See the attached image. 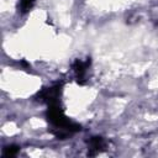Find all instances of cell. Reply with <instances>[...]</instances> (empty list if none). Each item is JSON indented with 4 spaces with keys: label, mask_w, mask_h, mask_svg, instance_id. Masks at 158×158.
Returning <instances> with one entry per match:
<instances>
[{
    "label": "cell",
    "mask_w": 158,
    "mask_h": 158,
    "mask_svg": "<svg viewBox=\"0 0 158 158\" xmlns=\"http://www.w3.org/2000/svg\"><path fill=\"white\" fill-rule=\"evenodd\" d=\"M47 118L52 125V133L58 137L64 139L73 132H77L80 130V126L72 122L63 112V109L58 102H53L48 105V111H47Z\"/></svg>",
    "instance_id": "6da1fadb"
},
{
    "label": "cell",
    "mask_w": 158,
    "mask_h": 158,
    "mask_svg": "<svg viewBox=\"0 0 158 158\" xmlns=\"http://www.w3.org/2000/svg\"><path fill=\"white\" fill-rule=\"evenodd\" d=\"M60 91H62V85L57 84V85H53L51 88H46V89L41 90L37 94V98H38V100L44 101L48 105H51L53 102H58L59 101Z\"/></svg>",
    "instance_id": "7a4b0ae2"
},
{
    "label": "cell",
    "mask_w": 158,
    "mask_h": 158,
    "mask_svg": "<svg viewBox=\"0 0 158 158\" xmlns=\"http://www.w3.org/2000/svg\"><path fill=\"white\" fill-rule=\"evenodd\" d=\"M89 64H90V60H89V59L85 60V62H81V60H79V59L74 62L73 69H74V72H75V74H77V79H78V83H79V84H84V81H83V79H84V73H85V70H86V68H88Z\"/></svg>",
    "instance_id": "3957f363"
},
{
    "label": "cell",
    "mask_w": 158,
    "mask_h": 158,
    "mask_svg": "<svg viewBox=\"0 0 158 158\" xmlns=\"http://www.w3.org/2000/svg\"><path fill=\"white\" fill-rule=\"evenodd\" d=\"M89 147H90V156H94L95 153H98L99 151H101V148L104 147V139L101 137H93L89 141Z\"/></svg>",
    "instance_id": "277c9868"
},
{
    "label": "cell",
    "mask_w": 158,
    "mask_h": 158,
    "mask_svg": "<svg viewBox=\"0 0 158 158\" xmlns=\"http://www.w3.org/2000/svg\"><path fill=\"white\" fill-rule=\"evenodd\" d=\"M20 151V147L15 146V144H11V146H7L4 148V152H2V156L4 157H14L19 153Z\"/></svg>",
    "instance_id": "5b68a950"
},
{
    "label": "cell",
    "mask_w": 158,
    "mask_h": 158,
    "mask_svg": "<svg viewBox=\"0 0 158 158\" xmlns=\"http://www.w3.org/2000/svg\"><path fill=\"white\" fill-rule=\"evenodd\" d=\"M35 1L36 0H21L20 1V11L21 12H27L32 9V6L35 5Z\"/></svg>",
    "instance_id": "8992f818"
}]
</instances>
